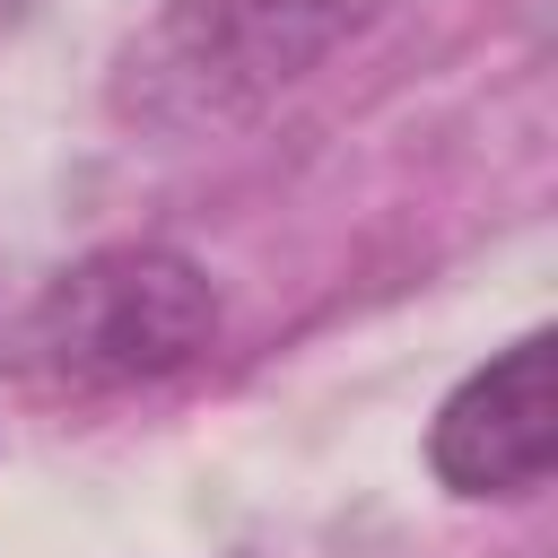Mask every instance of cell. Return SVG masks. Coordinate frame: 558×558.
<instances>
[{
    "label": "cell",
    "instance_id": "3957f363",
    "mask_svg": "<svg viewBox=\"0 0 558 558\" xmlns=\"http://www.w3.org/2000/svg\"><path fill=\"white\" fill-rule=\"evenodd\" d=\"M549 445H558V340L549 331H523L514 349L471 366L427 427V462L453 497H532L549 480Z\"/></svg>",
    "mask_w": 558,
    "mask_h": 558
},
{
    "label": "cell",
    "instance_id": "7a4b0ae2",
    "mask_svg": "<svg viewBox=\"0 0 558 558\" xmlns=\"http://www.w3.org/2000/svg\"><path fill=\"white\" fill-rule=\"evenodd\" d=\"M218 340V288L174 244H105L44 279L17 349L61 392H140L183 375Z\"/></svg>",
    "mask_w": 558,
    "mask_h": 558
},
{
    "label": "cell",
    "instance_id": "6da1fadb",
    "mask_svg": "<svg viewBox=\"0 0 558 558\" xmlns=\"http://www.w3.org/2000/svg\"><path fill=\"white\" fill-rule=\"evenodd\" d=\"M392 0H166L113 61V113L157 140H201L296 96Z\"/></svg>",
    "mask_w": 558,
    "mask_h": 558
}]
</instances>
